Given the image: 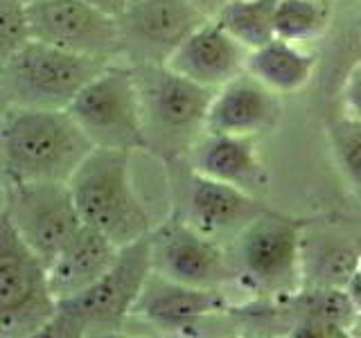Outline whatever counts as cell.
<instances>
[{
	"instance_id": "obj_23",
	"label": "cell",
	"mask_w": 361,
	"mask_h": 338,
	"mask_svg": "<svg viewBox=\"0 0 361 338\" xmlns=\"http://www.w3.org/2000/svg\"><path fill=\"white\" fill-rule=\"evenodd\" d=\"M330 138L343 174L361 189V120L343 113V118L330 124Z\"/></svg>"
},
{
	"instance_id": "obj_14",
	"label": "cell",
	"mask_w": 361,
	"mask_h": 338,
	"mask_svg": "<svg viewBox=\"0 0 361 338\" xmlns=\"http://www.w3.org/2000/svg\"><path fill=\"white\" fill-rule=\"evenodd\" d=\"M248 50L217 18H208L178 45L167 65L192 82L217 90L246 73Z\"/></svg>"
},
{
	"instance_id": "obj_21",
	"label": "cell",
	"mask_w": 361,
	"mask_h": 338,
	"mask_svg": "<svg viewBox=\"0 0 361 338\" xmlns=\"http://www.w3.org/2000/svg\"><path fill=\"white\" fill-rule=\"evenodd\" d=\"M278 0H231L217 16L221 25L248 50L276 39L274 16Z\"/></svg>"
},
{
	"instance_id": "obj_15",
	"label": "cell",
	"mask_w": 361,
	"mask_h": 338,
	"mask_svg": "<svg viewBox=\"0 0 361 338\" xmlns=\"http://www.w3.org/2000/svg\"><path fill=\"white\" fill-rule=\"evenodd\" d=\"M361 259V230L338 221H305L300 234L302 287L345 289Z\"/></svg>"
},
{
	"instance_id": "obj_4",
	"label": "cell",
	"mask_w": 361,
	"mask_h": 338,
	"mask_svg": "<svg viewBox=\"0 0 361 338\" xmlns=\"http://www.w3.org/2000/svg\"><path fill=\"white\" fill-rule=\"evenodd\" d=\"M140 88L147 149L165 158L188 151L206 133L214 90L178 75L167 63L133 65Z\"/></svg>"
},
{
	"instance_id": "obj_6",
	"label": "cell",
	"mask_w": 361,
	"mask_h": 338,
	"mask_svg": "<svg viewBox=\"0 0 361 338\" xmlns=\"http://www.w3.org/2000/svg\"><path fill=\"white\" fill-rule=\"evenodd\" d=\"M54 311L48 264L0 212V334L41 336Z\"/></svg>"
},
{
	"instance_id": "obj_31",
	"label": "cell",
	"mask_w": 361,
	"mask_h": 338,
	"mask_svg": "<svg viewBox=\"0 0 361 338\" xmlns=\"http://www.w3.org/2000/svg\"><path fill=\"white\" fill-rule=\"evenodd\" d=\"M129 3H135V0H129Z\"/></svg>"
},
{
	"instance_id": "obj_5",
	"label": "cell",
	"mask_w": 361,
	"mask_h": 338,
	"mask_svg": "<svg viewBox=\"0 0 361 338\" xmlns=\"http://www.w3.org/2000/svg\"><path fill=\"white\" fill-rule=\"evenodd\" d=\"M111 61L32 39L0 61L5 106L68 108L90 79Z\"/></svg>"
},
{
	"instance_id": "obj_32",
	"label": "cell",
	"mask_w": 361,
	"mask_h": 338,
	"mask_svg": "<svg viewBox=\"0 0 361 338\" xmlns=\"http://www.w3.org/2000/svg\"><path fill=\"white\" fill-rule=\"evenodd\" d=\"M30 3H32V0H30Z\"/></svg>"
},
{
	"instance_id": "obj_16",
	"label": "cell",
	"mask_w": 361,
	"mask_h": 338,
	"mask_svg": "<svg viewBox=\"0 0 361 338\" xmlns=\"http://www.w3.org/2000/svg\"><path fill=\"white\" fill-rule=\"evenodd\" d=\"M282 106L276 90H271L251 73H242L214 90L206 131L255 138L276 127Z\"/></svg>"
},
{
	"instance_id": "obj_12",
	"label": "cell",
	"mask_w": 361,
	"mask_h": 338,
	"mask_svg": "<svg viewBox=\"0 0 361 338\" xmlns=\"http://www.w3.org/2000/svg\"><path fill=\"white\" fill-rule=\"evenodd\" d=\"M208 18L212 16L195 0H135L118 18L124 56L133 65L167 63L178 45Z\"/></svg>"
},
{
	"instance_id": "obj_20",
	"label": "cell",
	"mask_w": 361,
	"mask_h": 338,
	"mask_svg": "<svg viewBox=\"0 0 361 338\" xmlns=\"http://www.w3.org/2000/svg\"><path fill=\"white\" fill-rule=\"evenodd\" d=\"M314 68L316 59L312 52H305L300 43L278 37L253 48L246 59V73H251L278 95L300 90L312 79Z\"/></svg>"
},
{
	"instance_id": "obj_29",
	"label": "cell",
	"mask_w": 361,
	"mask_h": 338,
	"mask_svg": "<svg viewBox=\"0 0 361 338\" xmlns=\"http://www.w3.org/2000/svg\"><path fill=\"white\" fill-rule=\"evenodd\" d=\"M195 3L206 11V14H210V16H217L219 11L231 3V0H195Z\"/></svg>"
},
{
	"instance_id": "obj_30",
	"label": "cell",
	"mask_w": 361,
	"mask_h": 338,
	"mask_svg": "<svg viewBox=\"0 0 361 338\" xmlns=\"http://www.w3.org/2000/svg\"><path fill=\"white\" fill-rule=\"evenodd\" d=\"M359 43H361V20H359Z\"/></svg>"
},
{
	"instance_id": "obj_2",
	"label": "cell",
	"mask_w": 361,
	"mask_h": 338,
	"mask_svg": "<svg viewBox=\"0 0 361 338\" xmlns=\"http://www.w3.org/2000/svg\"><path fill=\"white\" fill-rule=\"evenodd\" d=\"M84 225L129 246L152 234V217L131 178V151L95 146L68 180Z\"/></svg>"
},
{
	"instance_id": "obj_26",
	"label": "cell",
	"mask_w": 361,
	"mask_h": 338,
	"mask_svg": "<svg viewBox=\"0 0 361 338\" xmlns=\"http://www.w3.org/2000/svg\"><path fill=\"white\" fill-rule=\"evenodd\" d=\"M343 106L348 115L361 120V61L353 65L343 82Z\"/></svg>"
},
{
	"instance_id": "obj_33",
	"label": "cell",
	"mask_w": 361,
	"mask_h": 338,
	"mask_svg": "<svg viewBox=\"0 0 361 338\" xmlns=\"http://www.w3.org/2000/svg\"><path fill=\"white\" fill-rule=\"evenodd\" d=\"M27 3H30V0H27Z\"/></svg>"
},
{
	"instance_id": "obj_19",
	"label": "cell",
	"mask_w": 361,
	"mask_h": 338,
	"mask_svg": "<svg viewBox=\"0 0 361 338\" xmlns=\"http://www.w3.org/2000/svg\"><path fill=\"white\" fill-rule=\"evenodd\" d=\"M118 253L120 246L113 244L106 234L97 232L90 225H82L48 264L50 289L56 302L86 291L116 264Z\"/></svg>"
},
{
	"instance_id": "obj_10",
	"label": "cell",
	"mask_w": 361,
	"mask_h": 338,
	"mask_svg": "<svg viewBox=\"0 0 361 338\" xmlns=\"http://www.w3.org/2000/svg\"><path fill=\"white\" fill-rule=\"evenodd\" d=\"M154 270L180 284L221 289L240 280L233 251L183 219H169L152 232Z\"/></svg>"
},
{
	"instance_id": "obj_18",
	"label": "cell",
	"mask_w": 361,
	"mask_h": 338,
	"mask_svg": "<svg viewBox=\"0 0 361 338\" xmlns=\"http://www.w3.org/2000/svg\"><path fill=\"white\" fill-rule=\"evenodd\" d=\"M190 167L203 176L224 180L251 194L262 192L269 183V174L251 135L206 131L190 149Z\"/></svg>"
},
{
	"instance_id": "obj_13",
	"label": "cell",
	"mask_w": 361,
	"mask_h": 338,
	"mask_svg": "<svg viewBox=\"0 0 361 338\" xmlns=\"http://www.w3.org/2000/svg\"><path fill=\"white\" fill-rule=\"evenodd\" d=\"M264 208L255 194L224 180L203 176L190 167V176L180 192L178 219L190 223L212 239H235Z\"/></svg>"
},
{
	"instance_id": "obj_24",
	"label": "cell",
	"mask_w": 361,
	"mask_h": 338,
	"mask_svg": "<svg viewBox=\"0 0 361 338\" xmlns=\"http://www.w3.org/2000/svg\"><path fill=\"white\" fill-rule=\"evenodd\" d=\"M32 39L27 0H0V61Z\"/></svg>"
},
{
	"instance_id": "obj_1",
	"label": "cell",
	"mask_w": 361,
	"mask_h": 338,
	"mask_svg": "<svg viewBox=\"0 0 361 338\" xmlns=\"http://www.w3.org/2000/svg\"><path fill=\"white\" fill-rule=\"evenodd\" d=\"M93 149V140L68 108H3L0 163L5 183L71 180Z\"/></svg>"
},
{
	"instance_id": "obj_9",
	"label": "cell",
	"mask_w": 361,
	"mask_h": 338,
	"mask_svg": "<svg viewBox=\"0 0 361 338\" xmlns=\"http://www.w3.org/2000/svg\"><path fill=\"white\" fill-rule=\"evenodd\" d=\"M3 214L45 264H50L84 225L68 180L5 183Z\"/></svg>"
},
{
	"instance_id": "obj_17",
	"label": "cell",
	"mask_w": 361,
	"mask_h": 338,
	"mask_svg": "<svg viewBox=\"0 0 361 338\" xmlns=\"http://www.w3.org/2000/svg\"><path fill=\"white\" fill-rule=\"evenodd\" d=\"M226 307H228V300L221 289L180 284L154 270L133 313L142 315L145 320L154 323L161 330H190L206 315L224 311Z\"/></svg>"
},
{
	"instance_id": "obj_25",
	"label": "cell",
	"mask_w": 361,
	"mask_h": 338,
	"mask_svg": "<svg viewBox=\"0 0 361 338\" xmlns=\"http://www.w3.org/2000/svg\"><path fill=\"white\" fill-rule=\"evenodd\" d=\"M291 336H302V338H341L348 336V330L341 325L327 323L321 318H298L293 325Z\"/></svg>"
},
{
	"instance_id": "obj_3",
	"label": "cell",
	"mask_w": 361,
	"mask_h": 338,
	"mask_svg": "<svg viewBox=\"0 0 361 338\" xmlns=\"http://www.w3.org/2000/svg\"><path fill=\"white\" fill-rule=\"evenodd\" d=\"M154 273L152 234L122 246L116 264L73 298L56 302L41 336H88L118 332L133 313L147 280Z\"/></svg>"
},
{
	"instance_id": "obj_22",
	"label": "cell",
	"mask_w": 361,
	"mask_h": 338,
	"mask_svg": "<svg viewBox=\"0 0 361 338\" xmlns=\"http://www.w3.org/2000/svg\"><path fill=\"white\" fill-rule=\"evenodd\" d=\"M325 7L319 0H278L274 30L278 39L305 43L325 27Z\"/></svg>"
},
{
	"instance_id": "obj_7",
	"label": "cell",
	"mask_w": 361,
	"mask_h": 338,
	"mask_svg": "<svg viewBox=\"0 0 361 338\" xmlns=\"http://www.w3.org/2000/svg\"><path fill=\"white\" fill-rule=\"evenodd\" d=\"M68 113L95 146L124 151L147 149L142 99L133 65L109 63L79 90L68 104Z\"/></svg>"
},
{
	"instance_id": "obj_8",
	"label": "cell",
	"mask_w": 361,
	"mask_h": 338,
	"mask_svg": "<svg viewBox=\"0 0 361 338\" xmlns=\"http://www.w3.org/2000/svg\"><path fill=\"white\" fill-rule=\"evenodd\" d=\"M305 221L262 212L231 248L240 280L267 296L287 298L302 289L300 234Z\"/></svg>"
},
{
	"instance_id": "obj_28",
	"label": "cell",
	"mask_w": 361,
	"mask_h": 338,
	"mask_svg": "<svg viewBox=\"0 0 361 338\" xmlns=\"http://www.w3.org/2000/svg\"><path fill=\"white\" fill-rule=\"evenodd\" d=\"M345 291L350 293V298H353L355 307H357V311H359V315H361V259H359V264H357V268H355L353 277L348 280Z\"/></svg>"
},
{
	"instance_id": "obj_27",
	"label": "cell",
	"mask_w": 361,
	"mask_h": 338,
	"mask_svg": "<svg viewBox=\"0 0 361 338\" xmlns=\"http://www.w3.org/2000/svg\"><path fill=\"white\" fill-rule=\"evenodd\" d=\"M84 3L93 5L95 9L104 11L109 16H116V18H120L124 11H127V7L131 5L129 0H84Z\"/></svg>"
},
{
	"instance_id": "obj_11",
	"label": "cell",
	"mask_w": 361,
	"mask_h": 338,
	"mask_svg": "<svg viewBox=\"0 0 361 338\" xmlns=\"http://www.w3.org/2000/svg\"><path fill=\"white\" fill-rule=\"evenodd\" d=\"M27 11L34 39L106 61L124 56L118 18L84 0H32Z\"/></svg>"
}]
</instances>
